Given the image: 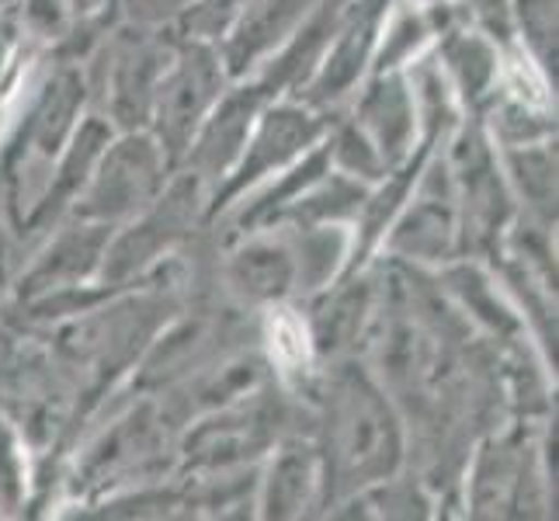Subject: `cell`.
Wrapping results in <instances>:
<instances>
[{"instance_id":"cell-1","label":"cell","mask_w":559,"mask_h":521,"mask_svg":"<svg viewBox=\"0 0 559 521\" xmlns=\"http://www.w3.org/2000/svg\"><path fill=\"white\" fill-rule=\"evenodd\" d=\"M326 494L382 484L400 462V428L385 396L358 369L337 372L323 424Z\"/></svg>"},{"instance_id":"cell-2","label":"cell","mask_w":559,"mask_h":521,"mask_svg":"<svg viewBox=\"0 0 559 521\" xmlns=\"http://www.w3.org/2000/svg\"><path fill=\"white\" fill-rule=\"evenodd\" d=\"M219 87L223 60L209 46L188 43L167 60L157 91H153L150 115L157 122V143L170 164L185 157L205 115L219 102Z\"/></svg>"},{"instance_id":"cell-3","label":"cell","mask_w":559,"mask_h":521,"mask_svg":"<svg viewBox=\"0 0 559 521\" xmlns=\"http://www.w3.org/2000/svg\"><path fill=\"white\" fill-rule=\"evenodd\" d=\"M167 157L157 140L150 137H126L119 146L105 153L98 174L91 178L84 202L76 205V216L94 223H111L146 209L160 196Z\"/></svg>"},{"instance_id":"cell-4","label":"cell","mask_w":559,"mask_h":521,"mask_svg":"<svg viewBox=\"0 0 559 521\" xmlns=\"http://www.w3.org/2000/svg\"><path fill=\"white\" fill-rule=\"evenodd\" d=\"M167 49L160 38H150L143 32L115 38L105 52V87H108V108L119 122L140 126L150 119L153 91L167 67Z\"/></svg>"},{"instance_id":"cell-5","label":"cell","mask_w":559,"mask_h":521,"mask_svg":"<svg viewBox=\"0 0 559 521\" xmlns=\"http://www.w3.org/2000/svg\"><path fill=\"white\" fill-rule=\"evenodd\" d=\"M199 188H202V181L188 174V178L170 188L164 199H153L150 202L153 209L146 216L132 226L129 234H122L111 250H105V279L126 282L132 272H140L146 261H153V254H157L160 247L175 240L191 223V216H195Z\"/></svg>"},{"instance_id":"cell-6","label":"cell","mask_w":559,"mask_h":521,"mask_svg":"<svg viewBox=\"0 0 559 521\" xmlns=\"http://www.w3.org/2000/svg\"><path fill=\"white\" fill-rule=\"evenodd\" d=\"M320 129H323V122L313 119L306 108H275V111H267L261 129L254 132V140L243 143L247 153L240 157L237 174L223 185V191H216V199H212L209 209L219 212L223 205H229V199H234L237 191L261 181L267 170L288 164L299 150H306L320 137Z\"/></svg>"},{"instance_id":"cell-7","label":"cell","mask_w":559,"mask_h":521,"mask_svg":"<svg viewBox=\"0 0 559 521\" xmlns=\"http://www.w3.org/2000/svg\"><path fill=\"white\" fill-rule=\"evenodd\" d=\"M264 87L254 84V87H243L237 94H229V98L212 105V115L199 126L195 140L185 150V161L191 167V178H199L202 185L209 178H223L240 157V150L247 143V132H250V119H254V111L261 108V98H264Z\"/></svg>"},{"instance_id":"cell-8","label":"cell","mask_w":559,"mask_h":521,"mask_svg":"<svg viewBox=\"0 0 559 521\" xmlns=\"http://www.w3.org/2000/svg\"><path fill=\"white\" fill-rule=\"evenodd\" d=\"M320 0H254L247 11H240L237 28L223 49L226 70L240 76L250 63L264 56L272 46L296 35V25L306 22V14L317 11Z\"/></svg>"},{"instance_id":"cell-9","label":"cell","mask_w":559,"mask_h":521,"mask_svg":"<svg viewBox=\"0 0 559 521\" xmlns=\"http://www.w3.org/2000/svg\"><path fill=\"white\" fill-rule=\"evenodd\" d=\"M382 4H385V0H365V4L348 17V22L341 25L334 52L326 56L323 70L310 84V94H306L310 105L334 102L355 84L358 70L365 67V60H369L372 38H376V28H379V17H382Z\"/></svg>"},{"instance_id":"cell-10","label":"cell","mask_w":559,"mask_h":521,"mask_svg":"<svg viewBox=\"0 0 559 521\" xmlns=\"http://www.w3.org/2000/svg\"><path fill=\"white\" fill-rule=\"evenodd\" d=\"M108 250V223L76 226L49 247V254L35 264V272L22 285L25 296H43L52 288H70L76 279H84L98 258Z\"/></svg>"},{"instance_id":"cell-11","label":"cell","mask_w":559,"mask_h":521,"mask_svg":"<svg viewBox=\"0 0 559 521\" xmlns=\"http://www.w3.org/2000/svg\"><path fill=\"white\" fill-rule=\"evenodd\" d=\"M229 282L254 303L282 299L296 288V258L288 244H247L229 261Z\"/></svg>"},{"instance_id":"cell-12","label":"cell","mask_w":559,"mask_h":521,"mask_svg":"<svg viewBox=\"0 0 559 521\" xmlns=\"http://www.w3.org/2000/svg\"><path fill=\"white\" fill-rule=\"evenodd\" d=\"M361 126L379 143L385 164H396L403 157L414 129V108L400 76H385L369 91V98L361 102Z\"/></svg>"},{"instance_id":"cell-13","label":"cell","mask_w":559,"mask_h":521,"mask_svg":"<svg viewBox=\"0 0 559 521\" xmlns=\"http://www.w3.org/2000/svg\"><path fill=\"white\" fill-rule=\"evenodd\" d=\"M317 487V459L310 449H285L272 470V484H267V514L293 518L302 514L310 490Z\"/></svg>"},{"instance_id":"cell-14","label":"cell","mask_w":559,"mask_h":521,"mask_svg":"<svg viewBox=\"0 0 559 521\" xmlns=\"http://www.w3.org/2000/svg\"><path fill=\"white\" fill-rule=\"evenodd\" d=\"M449 234H452L449 205L428 199V202H420L411 212V216L400 223L396 237H393V247L407 250V254H417V258H438L441 250L449 247Z\"/></svg>"},{"instance_id":"cell-15","label":"cell","mask_w":559,"mask_h":521,"mask_svg":"<svg viewBox=\"0 0 559 521\" xmlns=\"http://www.w3.org/2000/svg\"><path fill=\"white\" fill-rule=\"evenodd\" d=\"M361 310H365V288H352V293L337 296L331 306H326V317L317 320V341L326 352L348 344L358 334L361 323Z\"/></svg>"},{"instance_id":"cell-16","label":"cell","mask_w":559,"mask_h":521,"mask_svg":"<svg viewBox=\"0 0 559 521\" xmlns=\"http://www.w3.org/2000/svg\"><path fill=\"white\" fill-rule=\"evenodd\" d=\"M556 0H518V17L528 32V43L535 52L549 60V49L556 52Z\"/></svg>"},{"instance_id":"cell-17","label":"cell","mask_w":559,"mask_h":521,"mask_svg":"<svg viewBox=\"0 0 559 521\" xmlns=\"http://www.w3.org/2000/svg\"><path fill=\"white\" fill-rule=\"evenodd\" d=\"M514 170H518V178H522L525 191L535 199V205L549 212V202L556 196L552 161L546 157V153H518V157H514Z\"/></svg>"},{"instance_id":"cell-18","label":"cell","mask_w":559,"mask_h":521,"mask_svg":"<svg viewBox=\"0 0 559 521\" xmlns=\"http://www.w3.org/2000/svg\"><path fill=\"white\" fill-rule=\"evenodd\" d=\"M14 497H17V462H14L8 428L0 424V500L14 505Z\"/></svg>"},{"instance_id":"cell-19","label":"cell","mask_w":559,"mask_h":521,"mask_svg":"<svg viewBox=\"0 0 559 521\" xmlns=\"http://www.w3.org/2000/svg\"><path fill=\"white\" fill-rule=\"evenodd\" d=\"M195 0H129V11L132 17H140V22H160V17H170V14H185Z\"/></svg>"},{"instance_id":"cell-20","label":"cell","mask_w":559,"mask_h":521,"mask_svg":"<svg viewBox=\"0 0 559 521\" xmlns=\"http://www.w3.org/2000/svg\"><path fill=\"white\" fill-rule=\"evenodd\" d=\"M473 8L490 28H500V38H508V0H473Z\"/></svg>"}]
</instances>
